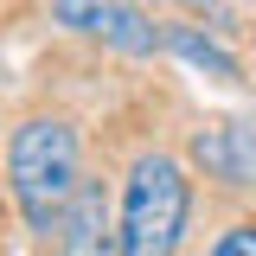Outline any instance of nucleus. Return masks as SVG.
<instances>
[{"label": "nucleus", "mask_w": 256, "mask_h": 256, "mask_svg": "<svg viewBox=\"0 0 256 256\" xmlns=\"http://www.w3.org/2000/svg\"><path fill=\"white\" fill-rule=\"evenodd\" d=\"M160 52H173V58H186L192 70H205V77H218V84H244V70L237 58L224 52L212 32H198L192 20H173V26H160Z\"/></svg>", "instance_id": "obj_6"}, {"label": "nucleus", "mask_w": 256, "mask_h": 256, "mask_svg": "<svg viewBox=\"0 0 256 256\" xmlns=\"http://www.w3.org/2000/svg\"><path fill=\"white\" fill-rule=\"evenodd\" d=\"M52 256H122V244H116V218H109V198H102V186L77 180L70 205H64L58 224H52Z\"/></svg>", "instance_id": "obj_4"}, {"label": "nucleus", "mask_w": 256, "mask_h": 256, "mask_svg": "<svg viewBox=\"0 0 256 256\" xmlns=\"http://www.w3.org/2000/svg\"><path fill=\"white\" fill-rule=\"evenodd\" d=\"M192 218V180L173 154H141L122 180V218L116 244L122 256H173Z\"/></svg>", "instance_id": "obj_2"}, {"label": "nucleus", "mask_w": 256, "mask_h": 256, "mask_svg": "<svg viewBox=\"0 0 256 256\" xmlns=\"http://www.w3.org/2000/svg\"><path fill=\"white\" fill-rule=\"evenodd\" d=\"M134 6H141V0H134Z\"/></svg>", "instance_id": "obj_8"}, {"label": "nucleus", "mask_w": 256, "mask_h": 256, "mask_svg": "<svg viewBox=\"0 0 256 256\" xmlns=\"http://www.w3.org/2000/svg\"><path fill=\"white\" fill-rule=\"evenodd\" d=\"M6 186L20 198V218L52 237L58 212L70 205V192H77V128L58 122V116L20 122L13 141H6Z\"/></svg>", "instance_id": "obj_1"}, {"label": "nucleus", "mask_w": 256, "mask_h": 256, "mask_svg": "<svg viewBox=\"0 0 256 256\" xmlns=\"http://www.w3.org/2000/svg\"><path fill=\"white\" fill-rule=\"evenodd\" d=\"M52 13H58V26L116 45L122 58H154L160 52V26L134 0H52Z\"/></svg>", "instance_id": "obj_3"}, {"label": "nucleus", "mask_w": 256, "mask_h": 256, "mask_svg": "<svg viewBox=\"0 0 256 256\" xmlns=\"http://www.w3.org/2000/svg\"><path fill=\"white\" fill-rule=\"evenodd\" d=\"M192 160L218 186H256V122H205L192 134Z\"/></svg>", "instance_id": "obj_5"}, {"label": "nucleus", "mask_w": 256, "mask_h": 256, "mask_svg": "<svg viewBox=\"0 0 256 256\" xmlns=\"http://www.w3.org/2000/svg\"><path fill=\"white\" fill-rule=\"evenodd\" d=\"M212 256H256V224H230L212 244Z\"/></svg>", "instance_id": "obj_7"}]
</instances>
